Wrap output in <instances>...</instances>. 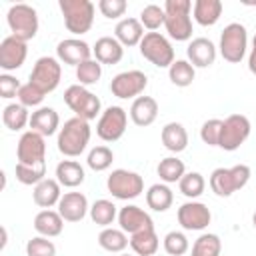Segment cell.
<instances>
[{
    "label": "cell",
    "instance_id": "6da1fadb",
    "mask_svg": "<svg viewBox=\"0 0 256 256\" xmlns=\"http://www.w3.org/2000/svg\"><path fill=\"white\" fill-rule=\"evenodd\" d=\"M90 136H92V130H90L88 120H82L78 116L66 120L64 126L60 128L58 140H56L60 154H64L68 158L80 156L86 150V146L90 142Z\"/></svg>",
    "mask_w": 256,
    "mask_h": 256
},
{
    "label": "cell",
    "instance_id": "7a4b0ae2",
    "mask_svg": "<svg viewBox=\"0 0 256 256\" xmlns=\"http://www.w3.org/2000/svg\"><path fill=\"white\" fill-rule=\"evenodd\" d=\"M192 2L190 0H166L164 2V28L168 36L176 42H184L192 38V18H190Z\"/></svg>",
    "mask_w": 256,
    "mask_h": 256
},
{
    "label": "cell",
    "instance_id": "3957f363",
    "mask_svg": "<svg viewBox=\"0 0 256 256\" xmlns=\"http://www.w3.org/2000/svg\"><path fill=\"white\" fill-rule=\"evenodd\" d=\"M58 6L68 32L82 36L92 28L96 8L90 0H58Z\"/></svg>",
    "mask_w": 256,
    "mask_h": 256
},
{
    "label": "cell",
    "instance_id": "277c9868",
    "mask_svg": "<svg viewBox=\"0 0 256 256\" xmlns=\"http://www.w3.org/2000/svg\"><path fill=\"white\" fill-rule=\"evenodd\" d=\"M250 180V168L246 164H236L232 168H216L210 174V188L216 196L228 198L240 188H244Z\"/></svg>",
    "mask_w": 256,
    "mask_h": 256
},
{
    "label": "cell",
    "instance_id": "5b68a950",
    "mask_svg": "<svg viewBox=\"0 0 256 256\" xmlns=\"http://www.w3.org/2000/svg\"><path fill=\"white\" fill-rule=\"evenodd\" d=\"M64 102H66V106H68L78 118L88 120V122L94 120L98 114H102V112H100V108H102L100 98H98L94 92H90L86 86H80V84H72V86L66 88V92H64Z\"/></svg>",
    "mask_w": 256,
    "mask_h": 256
},
{
    "label": "cell",
    "instance_id": "8992f818",
    "mask_svg": "<svg viewBox=\"0 0 256 256\" xmlns=\"http://www.w3.org/2000/svg\"><path fill=\"white\" fill-rule=\"evenodd\" d=\"M220 54L226 62L230 64H238L244 56H246V48H248V32L246 26L240 22H232L228 24L222 34H220Z\"/></svg>",
    "mask_w": 256,
    "mask_h": 256
},
{
    "label": "cell",
    "instance_id": "52a82bcc",
    "mask_svg": "<svg viewBox=\"0 0 256 256\" xmlns=\"http://www.w3.org/2000/svg\"><path fill=\"white\" fill-rule=\"evenodd\" d=\"M12 36L18 40H32L38 34V14L30 4H14L6 14Z\"/></svg>",
    "mask_w": 256,
    "mask_h": 256
},
{
    "label": "cell",
    "instance_id": "ba28073f",
    "mask_svg": "<svg viewBox=\"0 0 256 256\" xmlns=\"http://www.w3.org/2000/svg\"><path fill=\"white\" fill-rule=\"evenodd\" d=\"M140 54L158 68H170L174 62V48L160 32H146L140 42Z\"/></svg>",
    "mask_w": 256,
    "mask_h": 256
},
{
    "label": "cell",
    "instance_id": "9c48e42d",
    "mask_svg": "<svg viewBox=\"0 0 256 256\" xmlns=\"http://www.w3.org/2000/svg\"><path fill=\"white\" fill-rule=\"evenodd\" d=\"M108 192L118 200H132L144 192V180L138 172H130L124 168L112 170L106 180Z\"/></svg>",
    "mask_w": 256,
    "mask_h": 256
},
{
    "label": "cell",
    "instance_id": "30bf717a",
    "mask_svg": "<svg viewBox=\"0 0 256 256\" xmlns=\"http://www.w3.org/2000/svg\"><path fill=\"white\" fill-rule=\"evenodd\" d=\"M62 78V66L58 62V58L52 56H42L36 60L32 72H30V84H34L38 90H42L44 94H50L58 88Z\"/></svg>",
    "mask_w": 256,
    "mask_h": 256
},
{
    "label": "cell",
    "instance_id": "8fae6325",
    "mask_svg": "<svg viewBox=\"0 0 256 256\" xmlns=\"http://www.w3.org/2000/svg\"><path fill=\"white\" fill-rule=\"evenodd\" d=\"M126 124H128V114L122 106H108L96 124V134L104 140V142H116L124 136L126 132Z\"/></svg>",
    "mask_w": 256,
    "mask_h": 256
},
{
    "label": "cell",
    "instance_id": "7c38bea8",
    "mask_svg": "<svg viewBox=\"0 0 256 256\" xmlns=\"http://www.w3.org/2000/svg\"><path fill=\"white\" fill-rule=\"evenodd\" d=\"M148 86V76L140 70H126L120 72L112 78L110 82V92L120 98V100H128V98H138Z\"/></svg>",
    "mask_w": 256,
    "mask_h": 256
},
{
    "label": "cell",
    "instance_id": "4fadbf2b",
    "mask_svg": "<svg viewBox=\"0 0 256 256\" xmlns=\"http://www.w3.org/2000/svg\"><path fill=\"white\" fill-rule=\"evenodd\" d=\"M248 136H250V120L244 114H230L224 120L218 146L226 152H234L246 142Z\"/></svg>",
    "mask_w": 256,
    "mask_h": 256
},
{
    "label": "cell",
    "instance_id": "5bb4252c",
    "mask_svg": "<svg viewBox=\"0 0 256 256\" xmlns=\"http://www.w3.org/2000/svg\"><path fill=\"white\" fill-rule=\"evenodd\" d=\"M16 154H18L20 164H28V166L44 164L46 162V140H44V136L34 132V130L24 132L18 140Z\"/></svg>",
    "mask_w": 256,
    "mask_h": 256
},
{
    "label": "cell",
    "instance_id": "9a60e30c",
    "mask_svg": "<svg viewBox=\"0 0 256 256\" xmlns=\"http://www.w3.org/2000/svg\"><path fill=\"white\" fill-rule=\"evenodd\" d=\"M212 220L210 208L202 202H186L178 208V224L184 230H204Z\"/></svg>",
    "mask_w": 256,
    "mask_h": 256
},
{
    "label": "cell",
    "instance_id": "2e32d148",
    "mask_svg": "<svg viewBox=\"0 0 256 256\" xmlns=\"http://www.w3.org/2000/svg\"><path fill=\"white\" fill-rule=\"evenodd\" d=\"M28 56V46L24 40H18L16 36H6L2 42H0V68L10 72V70H16L24 64Z\"/></svg>",
    "mask_w": 256,
    "mask_h": 256
},
{
    "label": "cell",
    "instance_id": "e0dca14e",
    "mask_svg": "<svg viewBox=\"0 0 256 256\" xmlns=\"http://www.w3.org/2000/svg\"><path fill=\"white\" fill-rule=\"evenodd\" d=\"M118 224L124 232H128L130 236L132 234H138L142 230H150L154 228V222L150 218L148 212H144L140 206L136 204H128L124 208L118 210Z\"/></svg>",
    "mask_w": 256,
    "mask_h": 256
},
{
    "label": "cell",
    "instance_id": "ac0fdd59",
    "mask_svg": "<svg viewBox=\"0 0 256 256\" xmlns=\"http://www.w3.org/2000/svg\"><path fill=\"white\" fill-rule=\"evenodd\" d=\"M56 56L60 62L70 64V66H80L82 62L90 60L92 56V48L80 40V38H66L62 42H58L56 46Z\"/></svg>",
    "mask_w": 256,
    "mask_h": 256
},
{
    "label": "cell",
    "instance_id": "d6986e66",
    "mask_svg": "<svg viewBox=\"0 0 256 256\" xmlns=\"http://www.w3.org/2000/svg\"><path fill=\"white\" fill-rule=\"evenodd\" d=\"M58 212L64 222H80L90 212V206L82 192H66L58 202Z\"/></svg>",
    "mask_w": 256,
    "mask_h": 256
},
{
    "label": "cell",
    "instance_id": "ffe728a7",
    "mask_svg": "<svg viewBox=\"0 0 256 256\" xmlns=\"http://www.w3.org/2000/svg\"><path fill=\"white\" fill-rule=\"evenodd\" d=\"M186 56L194 68H208L216 60V46L208 38H194L186 48Z\"/></svg>",
    "mask_w": 256,
    "mask_h": 256
},
{
    "label": "cell",
    "instance_id": "44dd1931",
    "mask_svg": "<svg viewBox=\"0 0 256 256\" xmlns=\"http://www.w3.org/2000/svg\"><path fill=\"white\" fill-rule=\"evenodd\" d=\"M60 126V116L54 108L50 106H40L38 110H34L30 114V130L46 136H52Z\"/></svg>",
    "mask_w": 256,
    "mask_h": 256
},
{
    "label": "cell",
    "instance_id": "7402d4cb",
    "mask_svg": "<svg viewBox=\"0 0 256 256\" xmlns=\"http://www.w3.org/2000/svg\"><path fill=\"white\" fill-rule=\"evenodd\" d=\"M158 116V102L152 96H138L130 106V118L136 126L146 128Z\"/></svg>",
    "mask_w": 256,
    "mask_h": 256
},
{
    "label": "cell",
    "instance_id": "603a6c76",
    "mask_svg": "<svg viewBox=\"0 0 256 256\" xmlns=\"http://www.w3.org/2000/svg\"><path fill=\"white\" fill-rule=\"evenodd\" d=\"M92 54L96 56V60L100 64H110L112 66V64H118L122 60L124 46L112 36H102V38L96 40V44L92 48Z\"/></svg>",
    "mask_w": 256,
    "mask_h": 256
},
{
    "label": "cell",
    "instance_id": "cb8c5ba5",
    "mask_svg": "<svg viewBox=\"0 0 256 256\" xmlns=\"http://www.w3.org/2000/svg\"><path fill=\"white\" fill-rule=\"evenodd\" d=\"M32 198H34V204L48 210L52 206H56L62 198V192H60V182L54 180V178H44L42 182H38L34 186V192H32Z\"/></svg>",
    "mask_w": 256,
    "mask_h": 256
},
{
    "label": "cell",
    "instance_id": "d4e9b609",
    "mask_svg": "<svg viewBox=\"0 0 256 256\" xmlns=\"http://www.w3.org/2000/svg\"><path fill=\"white\" fill-rule=\"evenodd\" d=\"M114 38L122 46H140L144 38V26L138 18H122L114 28Z\"/></svg>",
    "mask_w": 256,
    "mask_h": 256
},
{
    "label": "cell",
    "instance_id": "484cf974",
    "mask_svg": "<svg viewBox=\"0 0 256 256\" xmlns=\"http://www.w3.org/2000/svg\"><path fill=\"white\" fill-rule=\"evenodd\" d=\"M64 228V218L60 216V212H54V210H40L34 218V230L40 234V236H46V238H54L62 232Z\"/></svg>",
    "mask_w": 256,
    "mask_h": 256
},
{
    "label": "cell",
    "instance_id": "4316f807",
    "mask_svg": "<svg viewBox=\"0 0 256 256\" xmlns=\"http://www.w3.org/2000/svg\"><path fill=\"white\" fill-rule=\"evenodd\" d=\"M160 138H162L164 148L174 152V154L186 150V146H188V132H186V128L180 122H168L162 128Z\"/></svg>",
    "mask_w": 256,
    "mask_h": 256
},
{
    "label": "cell",
    "instance_id": "83f0119b",
    "mask_svg": "<svg viewBox=\"0 0 256 256\" xmlns=\"http://www.w3.org/2000/svg\"><path fill=\"white\" fill-rule=\"evenodd\" d=\"M222 8L220 0H196L192 6L194 20L200 26H214L222 16Z\"/></svg>",
    "mask_w": 256,
    "mask_h": 256
},
{
    "label": "cell",
    "instance_id": "f1b7e54d",
    "mask_svg": "<svg viewBox=\"0 0 256 256\" xmlns=\"http://www.w3.org/2000/svg\"><path fill=\"white\" fill-rule=\"evenodd\" d=\"M84 178H86L84 168L76 160H62L56 166V180L60 182V186L76 188V186H80L84 182Z\"/></svg>",
    "mask_w": 256,
    "mask_h": 256
},
{
    "label": "cell",
    "instance_id": "f546056e",
    "mask_svg": "<svg viewBox=\"0 0 256 256\" xmlns=\"http://www.w3.org/2000/svg\"><path fill=\"white\" fill-rule=\"evenodd\" d=\"M158 246H160V240H158V234L154 228L142 230V232L130 236V248L138 256H154Z\"/></svg>",
    "mask_w": 256,
    "mask_h": 256
},
{
    "label": "cell",
    "instance_id": "4dcf8cb0",
    "mask_svg": "<svg viewBox=\"0 0 256 256\" xmlns=\"http://www.w3.org/2000/svg\"><path fill=\"white\" fill-rule=\"evenodd\" d=\"M174 202V194L168 184H152L146 192V204L154 212H166Z\"/></svg>",
    "mask_w": 256,
    "mask_h": 256
},
{
    "label": "cell",
    "instance_id": "1f68e13d",
    "mask_svg": "<svg viewBox=\"0 0 256 256\" xmlns=\"http://www.w3.org/2000/svg\"><path fill=\"white\" fill-rule=\"evenodd\" d=\"M2 122L8 130H22L26 124H30V114H28V108L22 106L20 102H14V104H8L4 106L2 110Z\"/></svg>",
    "mask_w": 256,
    "mask_h": 256
},
{
    "label": "cell",
    "instance_id": "d6a6232c",
    "mask_svg": "<svg viewBox=\"0 0 256 256\" xmlns=\"http://www.w3.org/2000/svg\"><path fill=\"white\" fill-rule=\"evenodd\" d=\"M160 180L164 184H174V182H180L182 176L186 174V166L180 158L176 156H168V158H162L158 162V168H156Z\"/></svg>",
    "mask_w": 256,
    "mask_h": 256
},
{
    "label": "cell",
    "instance_id": "836d02e7",
    "mask_svg": "<svg viewBox=\"0 0 256 256\" xmlns=\"http://www.w3.org/2000/svg\"><path fill=\"white\" fill-rule=\"evenodd\" d=\"M90 218H92L94 224H98V226H102V228H108V226L118 218V210H116L114 202L100 198V200H96V202L90 206Z\"/></svg>",
    "mask_w": 256,
    "mask_h": 256
},
{
    "label": "cell",
    "instance_id": "e575fe53",
    "mask_svg": "<svg viewBox=\"0 0 256 256\" xmlns=\"http://www.w3.org/2000/svg\"><path fill=\"white\" fill-rule=\"evenodd\" d=\"M98 244L108 252H122L130 244V240L122 228H110L108 226L98 234Z\"/></svg>",
    "mask_w": 256,
    "mask_h": 256
},
{
    "label": "cell",
    "instance_id": "d590c367",
    "mask_svg": "<svg viewBox=\"0 0 256 256\" xmlns=\"http://www.w3.org/2000/svg\"><path fill=\"white\" fill-rule=\"evenodd\" d=\"M168 76H170V82L178 88H186L194 82V76H196V68L188 62V60H174L172 66L168 68Z\"/></svg>",
    "mask_w": 256,
    "mask_h": 256
},
{
    "label": "cell",
    "instance_id": "8d00e7d4",
    "mask_svg": "<svg viewBox=\"0 0 256 256\" xmlns=\"http://www.w3.org/2000/svg\"><path fill=\"white\" fill-rule=\"evenodd\" d=\"M222 252V240L218 234L206 232L200 234L192 244V256H220Z\"/></svg>",
    "mask_w": 256,
    "mask_h": 256
},
{
    "label": "cell",
    "instance_id": "74e56055",
    "mask_svg": "<svg viewBox=\"0 0 256 256\" xmlns=\"http://www.w3.org/2000/svg\"><path fill=\"white\" fill-rule=\"evenodd\" d=\"M44 178H46V162L44 164H36V166H28V164H20V162L16 164V180L20 184L36 186Z\"/></svg>",
    "mask_w": 256,
    "mask_h": 256
},
{
    "label": "cell",
    "instance_id": "f35d334b",
    "mask_svg": "<svg viewBox=\"0 0 256 256\" xmlns=\"http://www.w3.org/2000/svg\"><path fill=\"white\" fill-rule=\"evenodd\" d=\"M178 188H180V192L186 196V198H198L202 192H204V188H206V180H204V176L200 174V172H186L184 176H182V180L178 182Z\"/></svg>",
    "mask_w": 256,
    "mask_h": 256
},
{
    "label": "cell",
    "instance_id": "ab89813d",
    "mask_svg": "<svg viewBox=\"0 0 256 256\" xmlns=\"http://www.w3.org/2000/svg\"><path fill=\"white\" fill-rule=\"evenodd\" d=\"M102 76V64L98 60H86L80 66H76V78L80 86H92L100 80Z\"/></svg>",
    "mask_w": 256,
    "mask_h": 256
},
{
    "label": "cell",
    "instance_id": "60d3db41",
    "mask_svg": "<svg viewBox=\"0 0 256 256\" xmlns=\"http://www.w3.org/2000/svg\"><path fill=\"white\" fill-rule=\"evenodd\" d=\"M114 162V152L108 148V146H96L88 152V158H86V164L94 170V172H102V170H108Z\"/></svg>",
    "mask_w": 256,
    "mask_h": 256
},
{
    "label": "cell",
    "instance_id": "b9f144b4",
    "mask_svg": "<svg viewBox=\"0 0 256 256\" xmlns=\"http://www.w3.org/2000/svg\"><path fill=\"white\" fill-rule=\"evenodd\" d=\"M162 244H164L166 254H170V256H184L188 252V248H190V242H188L186 234L184 232H178V230L168 232L164 236Z\"/></svg>",
    "mask_w": 256,
    "mask_h": 256
},
{
    "label": "cell",
    "instance_id": "7bdbcfd3",
    "mask_svg": "<svg viewBox=\"0 0 256 256\" xmlns=\"http://www.w3.org/2000/svg\"><path fill=\"white\" fill-rule=\"evenodd\" d=\"M164 20H166V12L164 8H160L158 4H148L142 8L140 12V24L148 30H158L160 26H164Z\"/></svg>",
    "mask_w": 256,
    "mask_h": 256
},
{
    "label": "cell",
    "instance_id": "ee69618b",
    "mask_svg": "<svg viewBox=\"0 0 256 256\" xmlns=\"http://www.w3.org/2000/svg\"><path fill=\"white\" fill-rule=\"evenodd\" d=\"M222 126H224V120H218V118H210L202 124L200 128V138L204 144L208 146H218L220 144V136H222Z\"/></svg>",
    "mask_w": 256,
    "mask_h": 256
},
{
    "label": "cell",
    "instance_id": "f6af8a7d",
    "mask_svg": "<svg viewBox=\"0 0 256 256\" xmlns=\"http://www.w3.org/2000/svg\"><path fill=\"white\" fill-rule=\"evenodd\" d=\"M26 256H56V246L46 236H34L26 244Z\"/></svg>",
    "mask_w": 256,
    "mask_h": 256
},
{
    "label": "cell",
    "instance_id": "bcb514c9",
    "mask_svg": "<svg viewBox=\"0 0 256 256\" xmlns=\"http://www.w3.org/2000/svg\"><path fill=\"white\" fill-rule=\"evenodd\" d=\"M44 92L42 90H38L34 84H30V82H26V84H22L20 86V90H18V102L22 104V106H26V108H32V106H40L42 104V100H44Z\"/></svg>",
    "mask_w": 256,
    "mask_h": 256
},
{
    "label": "cell",
    "instance_id": "7dc6e473",
    "mask_svg": "<svg viewBox=\"0 0 256 256\" xmlns=\"http://www.w3.org/2000/svg\"><path fill=\"white\" fill-rule=\"evenodd\" d=\"M126 8H128L126 0H100L98 2V10L106 18H120L124 16Z\"/></svg>",
    "mask_w": 256,
    "mask_h": 256
},
{
    "label": "cell",
    "instance_id": "c3c4849f",
    "mask_svg": "<svg viewBox=\"0 0 256 256\" xmlns=\"http://www.w3.org/2000/svg\"><path fill=\"white\" fill-rule=\"evenodd\" d=\"M20 82H18V78H14V76H10V74H2L0 76V96L2 98H14V96H18V90H20Z\"/></svg>",
    "mask_w": 256,
    "mask_h": 256
},
{
    "label": "cell",
    "instance_id": "681fc988",
    "mask_svg": "<svg viewBox=\"0 0 256 256\" xmlns=\"http://www.w3.org/2000/svg\"><path fill=\"white\" fill-rule=\"evenodd\" d=\"M248 70L252 74H256V36L252 40V50H250V56H248Z\"/></svg>",
    "mask_w": 256,
    "mask_h": 256
},
{
    "label": "cell",
    "instance_id": "f907efd6",
    "mask_svg": "<svg viewBox=\"0 0 256 256\" xmlns=\"http://www.w3.org/2000/svg\"><path fill=\"white\" fill-rule=\"evenodd\" d=\"M6 238H8V234H6V228H2V242H0V248H4V246H6Z\"/></svg>",
    "mask_w": 256,
    "mask_h": 256
},
{
    "label": "cell",
    "instance_id": "816d5d0a",
    "mask_svg": "<svg viewBox=\"0 0 256 256\" xmlns=\"http://www.w3.org/2000/svg\"><path fill=\"white\" fill-rule=\"evenodd\" d=\"M252 224H254V228H256V212H254V216H252Z\"/></svg>",
    "mask_w": 256,
    "mask_h": 256
},
{
    "label": "cell",
    "instance_id": "f5cc1de1",
    "mask_svg": "<svg viewBox=\"0 0 256 256\" xmlns=\"http://www.w3.org/2000/svg\"><path fill=\"white\" fill-rule=\"evenodd\" d=\"M122 256H128V254H122Z\"/></svg>",
    "mask_w": 256,
    "mask_h": 256
},
{
    "label": "cell",
    "instance_id": "db71d44e",
    "mask_svg": "<svg viewBox=\"0 0 256 256\" xmlns=\"http://www.w3.org/2000/svg\"><path fill=\"white\" fill-rule=\"evenodd\" d=\"M254 6H256V4H254Z\"/></svg>",
    "mask_w": 256,
    "mask_h": 256
}]
</instances>
